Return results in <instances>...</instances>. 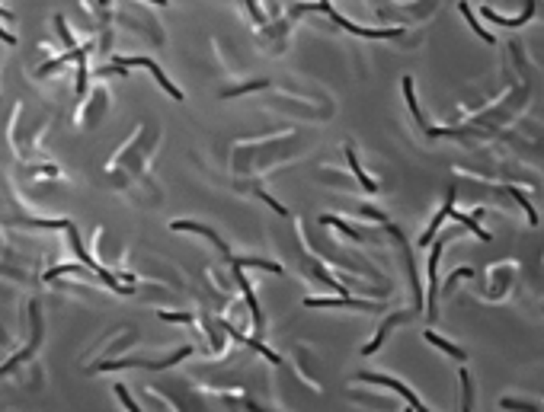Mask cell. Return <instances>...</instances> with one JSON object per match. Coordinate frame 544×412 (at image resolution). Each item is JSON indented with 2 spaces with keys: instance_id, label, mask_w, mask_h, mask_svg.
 Wrapping results in <instances>:
<instances>
[{
  "instance_id": "obj_1",
  "label": "cell",
  "mask_w": 544,
  "mask_h": 412,
  "mask_svg": "<svg viewBox=\"0 0 544 412\" xmlns=\"http://www.w3.org/2000/svg\"><path fill=\"white\" fill-rule=\"evenodd\" d=\"M116 67H148V71L154 73V80L160 83V87H164V90L170 93L173 100H183V90H176L173 83L166 80V73L160 71V67H157L154 61H151V58H125V55H116Z\"/></svg>"
},
{
  "instance_id": "obj_2",
  "label": "cell",
  "mask_w": 544,
  "mask_h": 412,
  "mask_svg": "<svg viewBox=\"0 0 544 412\" xmlns=\"http://www.w3.org/2000/svg\"><path fill=\"white\" fill-rule=\"evenodd\" d=\"M65 230H67V237H71V243H74V249H77V259H80L83 266L90 268L93 275H100V278H102V282H106V284H109V288H116V291H129V288H122V284L116 282V275H109V272H106V268H100V266H96V262H93L90 256H87V249H83L80 237H77V227H74V224H71V220H67V227H65Z\"/></svg>"
},
{
  "instance_id": "obj_3",
  "label": "cell",
  "mask_w": 544,
  "mask_h": 412,
  "mask_svg": "<svg viewBox=\"0 0 544 412\" xmlns=\"http://www.w3.org/2000/svg\"><path fill=\"white\" fill-rule=\"evenodd\" d=\"M362 380H371V384H384V387H391V390H397V393L404 396V400H406L410 406H413L416 412H429V409H426V406L413 396V390H410V387H404L400 380H394V377H384V374H362Z\"/></svg>"
},
{
  "instance_id": "obj_4",
  "label": "cell",
  "mask_w": 544,
  "mask_h": 412,
  "mask_svg": "<svg viewBox=\"0 0 544 412\" xmlns=\"http://www.w3.org/2000/svg\"><path fill=\"white\" fill-rule=\"evenodd\" d=\"M173 230H195V233H202V237H208V240H212L215 247L221 249V253H224V256H228V259H234V256H231V249H228V243H224V240L218 237L215 230H208V227H205V224H195V220H173Z\"/></svg>"
},
{
  "instance_id": "obj_5",
  "label": "cell",
  "mask_w": 544,
  "mask_h": 412,
  "mask_svg": "<svg viewBox=\"0 0 544 412\" xmlns=\"http://www.w3.org/2000/svg\"><path fill=\"white\" fill-rule=\"evenodd\" d=\"M483 13H487V16L493 19V23H499V26H512V29H519V26H525L528 19L535 16V3H532V0H528V3H525V10H522V16H516V19H509V16H499L497 10H490V3H487V7H483Z\"/></svg>"
},
{
  "instance_id": "obj_6",
  "label": "cell",
  "mask_w": 544,
  "mask_h": 412,
  "mask_svg": "<svg viewBox=\"0 0 544 412\" xmlns=\"http://www.w3.org/2000/svg\"><path fill=\"white\" fill-rule=\"evenodd\" d=\"M452 211H455V192H448V202H445V208H439V214H435V220L429 224V230H426L423 237H420V243H433V237L439 233V227H442V220L448 218Z\"/></svg>"
},
{
  "instance_id": "obj_7",
  "label": "cell",
  "mask_w": 544,
  "mask_h": 412,
  "mask_svg": "<svg viewBox=\"0 0 544 412\" xmlns=\"http://www.w3.org/2000/svg\"><path fill=\"white\" fill-rule=\"evenodd\" d=\"M404 320H406V313H397V317H391V320H388V323H384V326H381V330H378V336H375V339H371L369 345L362 348V355H371V352H375V348H378L381 342H384V339H388V336H391V330H394L397 323H404Z\"/></svg>"
},
{
  "instance_id": "obj_8",
  "label": "cell",
  "mask_w": 544,
  "mask_h": 412,
  "mask_svg": "<svg viewBox=\"0 0 544 412\" xmlns=\"http://www.w3.org/2000/svg\"><path fill=\"white\" fill-rule=\"evenodd\" d=\"M426 336V342H429V345H435V348H442L445 355H452L455 361H468V355H464V348H458V345H452V342H445V339H439V336H435L433 330H426L423 332Z\"/></svg>"
},
{
  "instance_id": "obj_9",
  "label": "cell",
  "mask_w": 544,
  "mask_h": 412,
  "mask_svg": "<svg viewBox=\"0 0 544 412\" xmlns=\"http://www.w3.org/2000/svg\"><path fill=\"white\" fill-rule=\"evenodd\" d=\"M346 157H349V166H352V173H356V176H359V179H362V185H365V189H369V192H375V189H378V183H371V176L365 173V170H362L359 157H356V150H352V147H346Z\"/></svg>"
},
{
  "instance_id": "obj_10",
  "label": "cell",
  "mask_w": 544,
  "mask_h": 412,
  "mask_svg": "<svg viewBox=\"0 0 544 412\" xmlns=\"http://www.w3.org/2000/svg\"><path fill=\"white\" fill-rule=\"evenodd\" d=\"M458 10H461V13H464V19H468V23H470V29H477V36L483 38V42H490V45H493V36H490L487 29H480V23H477V19H474V13H470V7H468V3H464V0H461V3H458Z\"/></svg>"
},
{
  "instance_id": "obj_11",
  "label": "cell",
  "mask_w": 544,
  "mask_h": 412,
  "mask_svg": "<svg viewBox=\"0 0 544 412\" xmlns=\"http://www.w3.org/2000/svg\"><path fill=\"white\" fill-rule=\"evenodd\" d=\"M269 87V80H253V83H243V87H234V90H224L221 96L224 100H231V96H240V93H250V90H263Z\"/></svg>"
},
{
  "instance_id": "obj_12",
  "label": "cell",
  "mask_w": 544,
  "mask_h": 412,
  "mask_svg": "<svg viewBox=\"0 0 544 412\" xmlns=\"http://www.w3.org/2000/svg\"><path fill=\"white\" fill-rule=\"evenodd\" d=\"M116 396H119V400H122V406H125V409H129V412H141L138 406H135V400H131V396H129V390H125V387H122V384H116Z\"/></svg>"
},
{
  "instance_id": "obj_13",
  "label": "cell",
  "mask_w": 544,
  "mask_h": 412,
  "mask_svg": "<svg viewBox=\"0 0 544 412\" xmlns=\"http://www.w3.org/2000/svg\"><path fill=\"white\" fill-rule=\"evenodd\" d=\"M461 387H464V412H470V396H474V387H470V374L461 367Z\"/></svg>"
},
{
  "instance_id": "obj_14",
  "label": "cell",
  "mask_w": 544,
  "mask_h": 412,
  "mask_svg": "<svg viewBox=\"0 0 544 412\" xmlns=\"http://www.w3.org/2000/svg\"><path fill=\"white\" fill-rule=\"evenodd\" d=\"M160 320H173V323H189V313H160Z\"/></svg>"
},
{
  "instance_id": "obj_15",
  "label": "cell",
  "mask_w": 544,
  "mask_h": 412,
  "mask_svg": "<svg viewBox=\"0 0 544 412\" xmlns=\"http://www.w3.org/2000/svg\"><path fill=\"white\" fill-rule=\"evenodd\" d=\"M148 3H157V7H164V3H166V0H148Z\"/></svg>"
}]
</instances>
